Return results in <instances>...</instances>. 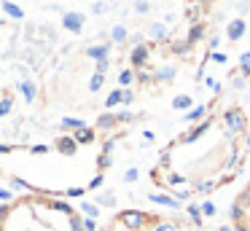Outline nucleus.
<instances>
[{
  "instance_id": "f257e3e1",
  "label": "nucleus",
  "mask_w": 250,
  "mask_h": 231,
  "mask_svg": "<svg viewBox=\"0 0 250 231\" xmlns=\"http://www.w3.org/2000/svg\"><path fill=\"white\" fill-rule=\"evenodd\" d=\"M248 153L250 118L245 107L215 97L196 113L188 129L159 150L148 177L153 188L178 202L207 199L242 175Z\"/></svg>"
},
{
  "instance_id": "f03ea898",
  "label": "nucleus",
  "mask_w": 250,
  "mask_h": 231,
  "mask_svg": "<svg viewBox=\"0 0 250 231\" xmlns=\"http://www.w3.org/2000/svg\"><path fill=\"white\" fill-rule=\"evenodd\" d=\"M108 167L110 140L83 124L46 145L0 148V175L46 196H83L103 183Z\"/></svg>"
},
{
  "instance_id": "7ed1b4c3",
  "label": "nucleus",
  "mask_w": 250,
  "mask_h": 231,
  "mask_svg": "<svg viewBox=\"0 0 250 231\" xmlns=\"http://www.w3.org/2000/svg\"><path fill=\"white\" fill-rule=\"evenodd\" d=\"M0 231H86V220L60 196L22 193L0 207Z\"/></svg>"
},
{
  "instance_id": "20e7f679",
  "label": "nucleus",
  "mask_w": 250,
  "mask_h": 231,
  "mask_svg": "<svg viewBox=\"0 0 250 231\" xmlns=\"http://www.w3.org/2000/svg\"><path fill=\"white\" fill-rule=\"evenodd\" d=\"M100 231H205L196 220L175 212H156V210L126 207L113 212Z\"/></svg>"
},
{
  "instance_id": "39448f33",
  "label": "nucleus",
  "mask_w": 250,
  "mask_h": 231,
  "mask_svg": "<svg viewBox=\"0 0 250 231\" xmlns=\"http://www.w3.org/2000/svg\"><path fill=\"white\" fill-rule=\"evenodd\" d=\"M229 220L234 231H250V180L239 188V193L231 199L229 207Z\"/></svg>"
}]
</instances>
